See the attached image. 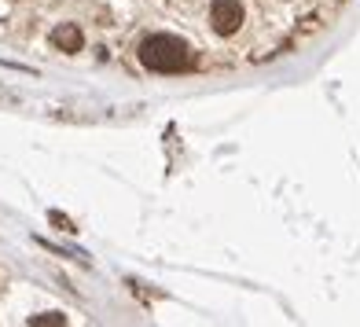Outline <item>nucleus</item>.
I'll list each match as a JSON object with an SVG mask.
<instances>
[{
	"label": "nucleus",
	"mask_w": 360,
	"mask_h": 327,
	"mask_svg": "<svg viewBox=\"0 0 360 327\" xmlns=\"http://www.w3.org/2000/svg\"><path fill=\"white\" fill-rule=\"evenodd\" d=\"M140 63L155 74H180V70L191 67V48L180 37L155 34L140 44Z\"/></svg>",
	"instance_id": "nucleus-1"
},
{
	"label": "nucleus",
	"mask_w": 360,
	"mask_h": 327,
	"mask_svg": "<svg viewBox=\"0 0 360 327\" xmlns=\"http://www.w3.org/2000/svg\"><path fill=\"white\" fill-rule=\"evenodd\" d=\"M210 19H214V30L221 37H232L236 30L243 26V4H239V0H214Z\"/></svg>",
	"instance_id": "nucleus-2"
},
{
	"label": "nucleus",
	"mask_w": 360,
	"mask_h": 327,
	"mask_svg": "<svg viewBox=\"0 0 360 327\" xmlns=\"http://www.w3.org/2000/svg\"><path fill=\"white\" fill-rule=\"evenodd\" d=\"M52 44L59 48V52H81V44H85V37H81V30L74 23H63L52 30Z\"/></svg>",
	"instance_id": "nucleus-3"
},
{
	"label": "nucleus",
	"mask_w": 360,
	"mask_h": 327,
	"mask_svg": "<svg viewBox=\"0 0 360 327\" xmlns=\"http://www.w3.org/2000/svg\"><path fill=\"white\" fill-rule=\"evenodd\" d=\"M44 323L63 327V323H67V316H63V313H44V316H34V320H30V327H44Z\"/></svg>",
	"instance_id": "nucleus-4"
},
{
	"label": "nucleus",
	"mask_w": 360,
	"mask_h": 327,
	"mask_svg": "<svg viewBox=\"0 0 360 327\" xmlns=\"http://www.w3.org/2000/svg\"><path fill=\"white\" fill-rule=\"evenodd\" d=\"M52 221H56V224L63 228V232H74V224H70L67 217H63V214H52Z\"/></svg>",
	"instance_id": "nucleus-5"
}]
</instances>
